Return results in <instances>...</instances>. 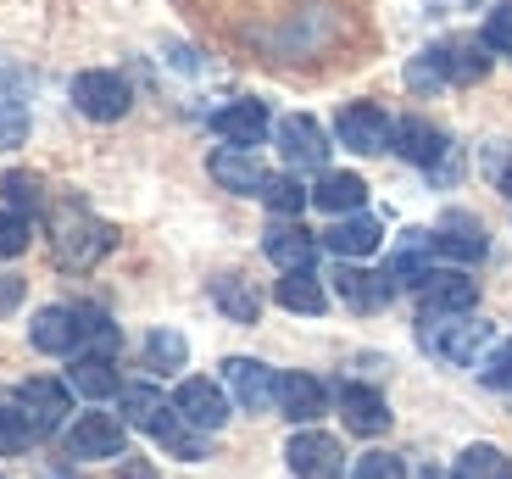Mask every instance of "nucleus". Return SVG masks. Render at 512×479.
Segmentation results:
<instances>
[{
	"mask_svg": "<svg viewBox=\"0 0 512 479\" xmlns=\"http://www.w3.org/2000/svg\"><path fill=\"white\" fill-rule=\"evenodd\" d=\"M273 134H279V156H284V168L329 173V134H323L318 117L290 112V117H279V123H273Z\"/></svg>",
	"mask_w": 512,
	"mask_h": 479,
	"instance_id": "39448f33",
	"label": "nucleus"
},
{
	"mask_svg": "<svg viewBox=\"0 0 512 479\" xmlns=\"http://www.w3.org/2000/svg\"><path fill=\"white\" fill-rule=\"evenodd\" d=\"M340 418H346L351 435H368L373 441V435L390 429V402H384L373 385H357V379H351V385H340Z\"/></svg>",
	"mask_w": 512,
	"mask_h": 479,
	"instance_id": "412c9836",
	"label": "nucleus"
},
{
	"mask_svg": "<svg viewBox=\"0 0 512 479\" xmlns=\"http://www.w3.org/2000/svg\"><path fill=\"white\" fill-rule=\"evenodd\" d=\"M23 140H28V106L0 101V151H17Z\"/></svg>",
	"mask_w": 512,
	"mask_h": 479,
	"instance_id": "4c0bfd02",
	"label": "nucleus"
},
{
	"mask_svg": "<svg viewBox=\"0 0 512 479\" xmlns=\"http://www.w3.org/2000/svg\"><path fill=\"white\" fill-rule=\"evenodd\" d=\"M151 435H156V441H162L173 457H184V463H201V457H212V452H206V435H201V429L184 424V418L173 413V407L162 413V424H156Z\"/></svg>",
	"mask_w": 512,
	"mask_h": 479,
	"instance_id": "c85d7f7f",
	"label": "nucleus"
},
{
	"mask_svg": "<svg viewBox=\"0 0 512 479\" xmlns=\"http://www.w3.org/2000/svg\"><path fill=\"white\" fill-rule=\"evenodd\" d=\"M212 129H218L223 145L251 151V145L268 140L273 117H268V106H262V101H229V106H218V112H212Z\"/></svg>",
	"mask_w": 512,
	"mask_h": 479,
	"instance_id": "dca6fc26",
	"label": "nucleus"
},
{
	"mask_svg": "<svg viewBox=\"0 0 512 479\" xmlns=\"http://www.w3.org/2000/svg\"><path fill=\"white\" fill-rule=\"evenodd\" d=\"M34 446V429H28V418L17 413V407H0V457H17Z\"/></svg>",
	"mask_w": 512,
	"mask_h": 479,
	"instance_id": "c9c22d12",
	"label": "nucleus"
},
{
	"mask_svg": "<svg viewBox=\"0 0 512 479\" xmlns=\"http://www.w3.org/2000/svg\"><path fill=\"white\" fill-rule=\"evenodd\" d=\"M346 479H407V463L396 452H362Z\"/></svg>",
	"mask_w": 512,
	"mask_h": 479,
	"instance_id": "e433bc0d",
	"label": "nucleus"
},
{
	"mask_svg": "<svg viewBox=\"0 0 512 479\" xmlns=\"http://www.w3.org/2000/svg\"><path fill=\"white\" fill-rule=\"evenodd\" d=\"M323 246L334 251V257H373V251L384 246V223L373 218V212H351V218H334L329 229H323Z\"/></svg>",
	"mask_w": 512,
	"mask_h": 479,
	"instance_id": "a211bd4d",
	"label": "nucleus"
},
{
	"mask_svg": "<svg viewBox=\"0 0 512 479\" xmlns=\"http://www.w3.org/2000/svg\"><path fill=\"white\" fill-rule=\"evenodd\" d=\"M429 251H435V257H451V262H479L490 251L485 223H479L474 212H446V218L429 229Z\"/></svg>",
	"mask_w": 512,
	"mask_h": 479,
	"instance_id": "4468645a",
	"label": "nucleus"
},
{
	"mask_svg": "<svg viewBox=\"0 0 512 479\" xmlns=\"http://www.w3.org/2000/svg\"><path fill=\"white\" fill-rule=\"evenodd\" d=\"M479 45H485L490 56H512V0L490 6L485 28H479Z\"/></svg>",
	"mask_w": 512,
	"mask_h": 479,
	"instance_id": "f704fd0d",
	"label": "nucleus"
},
{
	"mask_svg": "<svg viewBox=\"0 0 512 479\" xmlns=\"http://www.w3.org/2000/svg\"><path fill=\"white\" fill-rule=\"evenodd\" d=\"M474 301L479 285L462 268H435L418 290V312H429V318H462V312H474Z\"/></svg>",
	"mask_w": 512,
	"mask_h": 479,
	"instance_id": "ddd939ff",
	"label": "nucleus"
},
{
	"mask_svg": "<svg viewBox=\"0 0 512 479\" xmlns=\"http://www.w3.org/2000/svg\"><path fill=\"white\" fill-rule=\"evenodd\" d=\"M17 301H23V279H12V273H0V312H12Z\"/></svg>",
	"mask_w": 512,
	"mask_h": 479,
	"instance_id": "58836bf2",
	"label": "nucleus"
},
{
	"mask_svg": "<svg viewBox=\"0 0 512 479\" xmlns=\"http://www.w3.org/2000/svg\"><path fill=\"white\" fill-rule=\"evenodd\" d=\"M273 385H279V374H273L268 363H256V357H229V363H223V390H229V402L240 407V413H268Z\"/></svg>",
	"mask_w": 512,
	"mask_h": 479,
	"instance_id": "f8f14e48",
	"label": "nucleus"
},
{
	"mask_svg": "<svg viewBox=\"0 0 512 479\" xmlns=\"http://www.w3.org/2000/svg\"><path fill=\"white\" fill-rule=\"evenodd\" d=\"M167 396L156 385H128L123 390V429H145V435H151L156 424H162V413H167Z\"/></svg>",
	"mask_w": 512,
	"mask_h": 479,
	"instance_id": "cd10ccee",
	"label": "nucleus"
},
{
	"mask_svg": "<svg viewBox=\"0 0 512 479\" xmlns=\"http://www.w3.org/2000/svg\"><path fill=\"white\" fill-rule=\"evenodd\" d=\"M273 301H279L284 312L318 318V312L329 307V290H323V279H318V273H284L279 285H273Z\"/></svg>",
	"mask_w": 512,
	"mask_h": 479,
	"instance_id": "393cba45",
	"label": "nucleus"
},
{
	"mask_svg": "<svg viewBox=\"0 0 512 479\" xmlns=\"http://www.w3.org/2000/svg\"><path fill=\"white\" fill-rule=\"evenodd\" d=\"M273 407H279L290 424H318V418L329 413V385H323L318 374H279Z\"/></svg>",
	"mask_w": 512,
	"mask_h": 479,
	"instance_id": "2eb2a0df",
	"label": "nucleus"
},
{
	"mask_svg": "<svg viewBox=\"0 0 512 479\" xmlns=\"http://www.w3.org/2000/svg\"><path fill=\"white\" fill-rule=\"evenodd\" d=\"M312 207L329 212V218H351V212L368 207V184H362V173H323L318 190H312Z\"/></svg>",
	"mask_w": 512,
	"mask_h": 479,
	"instance_id": "5701e85b",
	"label": "nucleus"
},
{
	"mask_svg": "<svg viewBox=\"0 0 512 479\" xmlns=\"http://www.w3.org/2000/svg\"><path fill=\"white\" fill-rule=\"evenodd\" d=\"M490 73V51L479 45V39L468 34H451L440 39V45H429V51H418L407 62V84L412 90H446V84H479V78Z\"/></svg>",
	"mask_w": 512,
	"mask_h": 479,
	"instance_id": "f257e3e1",
	"label": "nucleus"
},
{
	"mask_svg": "<svg viewBox=\"0 0 512 479\" xmlns=\"http://www.w3.org/2000/svg\"><path fill=\"white\" fill-rule=\"evenodd\" d=\"M451 479H512V457L490 441L462 446V457L451 463Z\"/></svg>",
	"mask_w": 512,
	"mask_h": 479,
	"instance_id": "a878e982",
	"label": "nucleus"
},
{
	"mask_svg": "<svg viewBox=\"0 0 512 479\" xmlns=\"http://www.w3.org/2000/svg\"><path fill=\"white\" fill-rule=\"evenodd\" d=\"M123 446H128V429L112 413H78L73 429H67V457L73 463H106V457H123Z\"/></svg>",
	"mask_w": 512,
	"mask_h": 479,
	"instance_id": "6e6552de",
	"label": "nucleus"
},
{
	"mask_svg": "<svg viewBox=\"0 0 512 479\" xmlns=\"http://www.w3.org/2000/svg\"><path fill=\"white\" fill-rule=\"evenodd\" d=\"M28 340L45 357H67V351L84 346V318H78V307H39L34 324H28Z\"/></svg>",
	"mask_w": 512,
	"mask_h": 479,
	"instance_id": "f3484780",
	"label": "nucleus"
},
{
	"mask_svg": "<svg viewBox=\"0 0 512 479\" xmlns=\"http://www.w3.org/2000/svg\"><path fill=\"white\" fill-rule=\"evenodd\" d=\"M429 12H468V6H501V0H423Z\"/></svg>",
	"mask_w": 512,
	"mask_h": 479,
	"instance_id": "ea45409f",
	"label": "nucleus"
},
{
	"mask_svg": "<svg viewBox=\"0 0 512 479\" xmlns=\"http://www.w3.org/2000/svg\"><path fill=\"white\" fill-rule=\"evenodd\" d=\"M73 106L90 123H117V117H128V106H134V90H128L123 73H106V67H90V73L73 78Z\"/></svg>",
	"mask_w": 512,
	"mask_h": 479,
	"instance_id": "20e7f679",
	"label": "nucleus"
},
{
	"mask_svg": "<svg viewBox=\"0 0 512 479\" xmlns=\"http://www.w3.org/2000/svg\"><path fill=\"white\" fill-rule=\"evenodd\" d=\"M17 413L28 418V429H34V441L39 435H56V429H62V418L73 413V385H67V379H23V385H17Z\"/></svg>",
	"mask_w": 512,
	"mask_h": 479,
	"instance_id": "423d86ee",
	"label": "nucleus"
},
{
	"mask_svg": "<svg viewBox=\"0 0 512 479\" xmlns=\"http://www.w3.org/2000/svg\"><path fill=\"white\" fill-rule=\"evenodd\" d=\"M173 413H179L190 429L212 435V429L229 424L234 402H229V390H223L218 379H179V390H173Z\"/></svg>",
	"mask_w": 512,
	"mask_h": 479,
	"instance_id": "1a4fd4ad",
	"label": "nucleus"
},
{
	"mask_svg": "<svg viewBox=\"0 0 512 479\" xmlns=\"http://www.w3.org/2000/svg\"><path fill=\"white\" fill-rule=\"evenodd\" d=\"M67 385H73L78 396H90V402H106V396H123L112 357H101V351H78V357H73V368H67Z\"/></svg>",
	"mask_w": 512,
	"mask_h": 479,
	"instance_id": "b1692460",
	"label": "nucleus"
},
{
	"mask_svg": "<svg viewBox=\"0 0 512 479\" xmlns=\"http://www.w3.org/2000/svg\"><path fill=\"white\" fill-rule=\"evenodd\" d=\"M418 346L429 351L435 363L479 368V357L496 346V335H490V324L474 318V312H462V318H429V312H418Z\"/></svg>",
	"mask_w": 512,
	"mask_h": 479,
	"instance_id": "f03ea898",
	"label": "nucleus"
},
{
	"mask_svg": "<svg viewBox=\"0 0 512 479\" xmlns=\"http://www.w3.org/2000/svg\"><path fill=\"white\" fill-rule=\"evenodd\" d=\"M206 173L223 184V190H234V195H262L268 190V179L273 173L256 162L251 151H234V145H223V151H212V162H206Z\"/></svg>",
	"mask_w": 512,
	"mask_h": 479,
	"instance_id": "4be33fe9",
	"label": "nucleus"
},
{
	"mask_svg": "<svg viewBox=\"0 0 512 479\" xmlns=\"http://www.w3.org/2000/svg\"><path fill=\"white\" fill-rule=\"evenodd\" d=\"M496 184H501V195H507V201H512V162H507V168H501V179H496Z\"/></svg>",
	"mask_w": 512,
	"mask_h": 479,
	"instance_id": "a19ab883",
	"label": "nucleus"
},
{
	"mask_svg": "<svg viewBox=\"0 0 512 479\" xmlns=\"http://www.w3.org/2000/svg\"><path fill=\"white\" fill-rule=\"evenodd\" d=\"M262 201H268V207L279 212L284 223H295V218H301V207L312 201V190H301V184H295L290 173H279V179H268V190H262Z\"/></svg>",
	"mask_w": 512,
	"mask_h": 479,
	"instance_id": "473e14b6",
	"label": "nucleus"
},
{
	"mask_svg": "<svg viewBox=\"0 0 512 479\" xmlns=\"http://www.w3.org/2000/svg\"><path fill=\"white\" fill-rule=\"evenodd\" d=\"M284 463H290L295 479H340L346 474V452H340V441L323 435V429H301V435L284 446Z\"/></svg>",
	"mask_w": 512,
	"mask_h": 479,
	"instance_id": "9d476101",
	"label": "nucleus"
},
{
	"mask_svg": "<svg viewBox=\"0 0 512 479\" xmlns=\"http://www.w3.org/2000/svg\"><path fill=\"white\" fill-rule=\"evenodd\" d=\"M184 357H190V346H184L179 329H151V335H145V368H151L156 379L179 374Z\"/></svg>",
	"mask_w": 512,
	"mask_h": 479,
	"instance_id": "c756f323",
	"label": "nucleus"
},
{
	"mask_svg": "<svg viewBox=\"0 0 512 479\" xmlns=\"http://www.w3.org/2000/svg\"><path fill=\"white\" fill-rule=\"evenodd\" d=\"M51 240H56V262H62V268H95V262L117 246L112 223L90 218L84 207H62V212H56V234H51Z\"/></svg>",
	"mask_w": 512,
	"mask_h": 479,
	"instance_id": "7ed1b4c3",
	"label": "nucleus"
},
{
	"mask_svg": "<svg viewBox=\"0 0 512 479\" xmlns=\"http://www.w3.org/2000/svg\"><path fill=\"white\" fill-rule=\"evenodd\" d=\"M262 251H268V262L279 273H312V262H318V240L301 223H273L262 234Z\"/></svg>",
	"mask_w": 512,
	"mask_h": 479,
	"instance_id": "6ab92c4d",
	"label": "nucleus"
},
{
	"mask_svg": "<svg viewBox=\"0 0 512 479\" xmlns=\"http://www.w3.org/2000/svg\"><path fill=\"white\" fill-rule=\"evenodd\" d=\"M28 246H34V218H23V212H6V207H0V262L23 257Z\"/></svg>",
	"mask_w": 512,
	"mask_h": 479,
	"instance_id": "72a5a7b5",
	"label": "nucleus"
},
{
	"mask_svg": "<svg viewBox=\"0 0 512 479\" xmlns=\"http://www.w3.org/2000/svg\"><path fill=\"white\" fill-rule=\"evenodd\" d=\"M479 385L496 390V396H512V340H496L479 357Z\"/></svg>",
	"mask_w": 512,
	"mask_h": 479,
	"instance_id": "2f4dec72",
	"label": "nucleus"
},
{
	"mask_svg": "<svg viewBox=\"0 0 512 479\" xmlns=\"http://www.w3.org/2000/svg\"><path fill=\"white\" fill-rule=\"evenodd\" d=\"M329 279H334V296L346 301L351 312H379L384 301L396 296V285H390L384 273H373V268H357V262H346V268H334Z\"/></svg>",
	"mask_w": 512,
	"mask_h": 479,
	"instance_id": "aec40b11",
	"label": "nucleus"
},
{
	"mask_svg": "<svg viewBox=\"0 0 512 479\" xmlns=\"http://www.w3.org/2000/svg\"><path fill=\"white\" fill-rule=\"evenodd\" d=\"M390 134H396V123H390V112L373 106V101H351V106H340V117H334V140L346 145V151H357V156L390 151Z\"/></svg>",
	"mask_w": 512,
	"mask_h": 479,
	"instance_id": "0eeeda50",
	"label": "nucleus"
},
{
	"mask_svg": "<svg viewBox=\"0 0 512 479\" xmlns=\"http://www.w3.org/2000/svg\"><path fill=\"white\" fill-rule=\"evenodd\" d=\"M0 207L23 212V218L45 212V179H39V173H6V179H0Z\"/></svg>",
	"mask_w": 512,
	"mask_h": 479,
	"instance_id": "7c9ffc66",
	"label": "nucleus"
},
{
	"mask_svg": "<svg viewBox=\"0 0 512 479\" xmlns=\"http://www.w3.org/2000/svg\"><path fill=\"white\" fill-rule=\"evenodd\" d=\"M212 301H218L223 318H234V324H256V312H262V296L245 285L240 273H223V279H212Z\"/></svg>",
	"mask_w": 512,
	"mask_h": 479,
	"instance_id": "bb28decb",
	"label": "nucleus"
},
{
	"mask_svg": "<svg viewBox=\"0 0 512 479\" xmlns=\"http://www.w3.org/2000/svg\"><path fill=\"white\" fill-rule=\"evenodd\" d=\"M390 151L401 156V162H412V168H423V173H435L440 162H446L457 145L446 140V129H435L429 117H401L396 123V134H390Z\"/></svg>",
	"mask_w": 512,
	"mask_h": 479,
	"instance_id": "9b49d317",
	"label": "nucleus"
}]
</instances>
